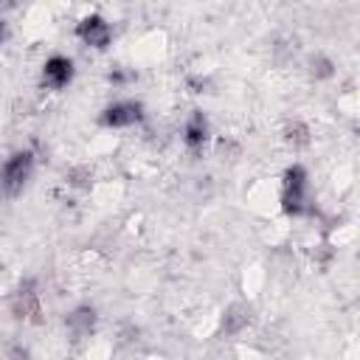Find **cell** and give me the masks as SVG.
Instances as JSON below:
<instances>
[{
    "mask_svg": "<svg viewBox=\"0 0 360 360\" xmlns=\"http://www.w3.org/2000/svg\"><path fill=\"white\" fill-rule=\"evenodd\" d=\"M28 174H31V155H28V152L14 155L11 160H6V163H3V172H0V186H3L8 194H17V191L25 186Z\"/></svg>",
    "mask_w": 360,
    "mask_h": 360,
    "instance_id": "6da1fadb",
    "label": "cell"
},
{
    "mask_svg": "<svg viewBox=\"0 0 360 360\" xmlns=\"http://www.w3.org/2000/svg\"><path fill=\"white\" fill-rule=\"evenodd\" d=\"M70 76H73V65H70V59H65V56H53V59L45 62V70H42L45 84H51V87H65V84L70 82Z\"/></svg>",
    "mask_w": 360,
    "mask_h": 360,
    "instance_id": "7a4b0ae2",
    "label": "cell"
},
{
    "mask_svg": "<svg viewBox=\"0 0 360 360\" xmlns=\"http://www.w3.org/2000/svg\"><path fill=\"white\" fill-rule=\"evenodd\" d=\"M79 37L93 48H104L107 39H110V25L104 20H98V17H90V20H84L79 25Z\"/></svg>",
    "mask_w": 360,
    "mask_h": 360,
    "instance_id": "3957f363",
    "label": "cell"
},
{
    "mask_svg": "<svg viewBox=\"0 0 360 360\" xmlns=\"http://www.w3.org/2000/svg\"><path fill=\"white\" fill-rule=\"evenodd\" d=\"M104 121L110 127H127V124H135L138 121V104L132 101H121V104H112L104 115Z\"/></svg>",
    "mask_w": 360,
    "mask_h": 360,
    "instance_id": "277c9868",
    "label": "cell"
},
{
    "mask_svg": "<svg viewBox=\"0 0 360 360\" xmlns=\"http://www.w3.org/2000/svg\"><path fill=\"white\" fill-rule=\"evenodd\" d=\"M202 138H205V121L197 115V118L188 124V129H186V141H188L191 146H197V143H202Z\"/></svg>",
    "mask_w": 360,
    "mask_h": 360,
    "instance_id": "5b68a950",
    "label": "cell"
}]
</instances>
